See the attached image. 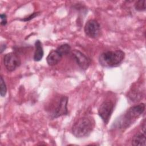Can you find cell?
I'll use <instances>...</instances> for the list:
<instances>
[{"instance_id":"cell-1","label":"cell","mask_w":146,"mask_h":146,"mask_svg":"<svg viewBox=\"0 0 146 146\" xmlns=\"http://www.w3.org/2000/svg\"><path fill=\"white\" fill-rule=\"evenodd\" d=\"M145 104L140 103L129 108L124 114L121 116L115 123L116 128L120 129L128 128L133 122L137 119L144 111Z\"/></svg>"},{"instance_id":"cell-2","label":"cell","mask_w":146,"mask_h":146,"mask_svg":"<svg viewBox=\"0 0 146 146\" xmlns=\"http://www.w3.org/2000/svg\"><path fill=\"white\" fill-rule=\"evenodd\" d=\"M95 127V121L90 116H83L79 118L72 127V134L78 138L88 136Z\"/></svg>"},{"instance_id":"cell-3","label":"cell","mask_w":146,"mask_h":146,"mask_svg":"<svg viewBox=\"0 0 146 146\" xmlns=\"http://www.w3.org/2000/svg\"><path fill=\"white\" fill-rule=\"evenodd\" d=\"M125 53L121 50L107 51L102 52L99 57V62L104 67H115L120 65L123 61Z\"/></svg>"},{"instance_id":"cell-4","label":"cell","mask_w":146,"mask_h":146,"mask_svg":"<svg viewBox=\"0 0 146 146\" xmlns=\"http://www.w3.org/2000/svg\"><path fill=\"white\" fill-rule=\"evenodd\" d=\"M114 104L111 100L104 101L98 108V114L104 124H107L113 112Z\"/></svg>"},{"instance_id":"cell-5","label":"cell","mask_w":146,"mask_h":146,"mask_svg":"<svg viewBox=\"0 0 146 146\" xmlns=\"http://www.w3.org/2000/svg\"><path fill=\"white\" fill-rule=\"evenodd\" d=\"M84 31L86 35L89 38L96 39L100 36L101 34L100 25L95 19H90L85 24Z\"/></svg>"},{"instance_id":"cell-6","label":"cell","mask_w":146,"mask_h":146,"mask_svg":"<svg viewBox=\"0 0 146 146\" xmlns=\"http://www.w3.org/2000/svg\"><path fill=\"white\" fill-rule=\"evenodd\" d=\"M3 63L6 70L8 71L12 72L20 66L21 61L19 56L17 54L9 52L4 56Z\"/></svg>"},{"instance_id":"cell-7","label":"cell","mask_w":146,"mask_h":146,"mask_svg":"<svg viewBox=\"0 0 146 146\" xmlns=\"http://www.w3.org/2000/svg\"><path fill=\"white\" fill-rule=\"evenodd\" d=\"M68 98L66 96H62L60 97L56 108L51 114V117L52 119H56L68 114Z\"/></svg>"},{"instance_id":"cell-8","label":"cell","mask_w":146,"mask_h":146,"mask_svg":"<svg viewBox=\"0 0 146 146\" xmlns=\"http://www.w3.org/2000/svg\"><path fill=\"white\" fill-rule=\"evenodd\" d=\"M72 56L76 62L77 64L82 70H87L91 63L90 58L81 51L74 50L72 51Z\"/></svg>"},{"instance_id":"cell-9","label":"cell","mask_w":146,"mask_h":146,"mask_svg":"<svg viewBox=\"0 0 146 146\" xmlns=\"http://www.w3.org/2000/svg\"><path fill=\"white\" fill-rule=\"evenodd\" d=\"M63 56L56 50H53L50 52L46 58V61L49 66H53L58 64L61 60Z\"/></svg>"},{"instance_id":"cell-10","label":"cell","mask_w":146,"mask_h":146,"mask_svg":"<svg viewBox=\"0 0 146 146\" xmlns=\"http://www.w3.org/2000/svg\"><path fill=\"white\" fill-rule=\"evenodd\" d=\"M131 144L134 146H145L146 145L145 132L141 131L136 133L132 139Z\"/></svg>"},{"instance_id":"cell-11","label":"cell","mask_w":146,"mask_h":146,"mask_svg":"<svg viewBox=\"0 0 146 146\" xmlns=\"http://www.w3.org/2000/svg\"><path fill=\"white\" fill-rule=\"evenodd\" d=\"M35 52L34 54V60L35 62L40 61L44 55V51L42 42L39 40H36L35 42Z\"/></svg>"},{"instance_id":"cell-12","label":"cell","mask_w":146,"mask_h":146,"mask_svg":"<svg viewBox=\"0 0 146 146\" xmlns=\"http://www.w3.org/2000/svg\"><path fill=\"white\" fill-rule=\"evenodd\" d=\"M142 93L140 91L137 90L136 89L130 91L128 94V98L131 101L133 102L139 101L140 99H142Z\"/></svg>"},{"instance_id":"cell-13","label":"cell","mask_w":146,"mask_h":146,"mask_svg":"<svg viewBox=\"0 0 146 146\" xmlns=\"http://www.w3.org/2000/svg\"><path fill=\"white\" fill-rule=\"evenodd\" d=\"M63 56L64 55L68 54L71 52V47L68 44L65 43L59 46L56 49Z\"/></svg>"},{"instance_id":"cell-14","label":"cell","mask_w":146,"mask_h":146,"mask_svg":"<svg viewBox=\"0 0 146 146\" xmlns=\"http://www.w3.org/2000/svg\"><path fill=\"white\" fill-rule=\"evenodd\" d=\"M135 9L138 11H143L145 10V1L139 0L136 2L134 5Z\"/></svg>"},{"instance_id":"cell-15","label":"cell","mask_w":146,"mask_h":146,"mask_svg":"<svg viewBox=\"0 0 146 146\" xmlns=\"http://www.w3.org/2000/svg\"><path fill=\"white\" fill-rule=\"evenodd\" d=\"M0 82V94L1 96L4 97L7 92V87L2 76H1Z\"/></svg>"},{"instance_id":"cell-16","label":"cell","mask_w":146,"mask_h":146,"mask_svg":"<svg viewBox=\"0 0 146 146\" xmlns=\"http://www.w3.org/2000/svg\"><path fill=\"white\" fill-rule=\"evenodd\" d=\"M39 14H40L39 12H35V13H33L30 14L29 15H28V16H27V17L23 18V19H21V20L22 21L27 22V21H29L33 19L34 18H35L36 17H37L38 15H39Z\"/></svg>"},{"instance_id":"cell-17","label":"cell","mask_w":146,"mask_h":146,"mask_svg":"<svg viewBox=\"0 0 146 146\" xmlns=\"http://www.w3.org/2000/svg\"><path fill=\"white\" fill-rule=\"evenodd\" d=\"M1 25L2 26H5L7 24V16L6 15V14L5 13H2L1 14Z\"/></svg>"},{"instance_id":"cell-18","label":"cell","mask_w":146,"mask_h":146,"mask_svg":"<svg viewBox=\"0 0 146 146\" xmlns=\"http://www.w3.org/2000/svg\"><path fill=\"white\" fill-rule=\"evenodd\" d=\"M6 45L5 43H2L1 44V53H2L3 51L6 49Z\"/></svg>"}]
</instances>
